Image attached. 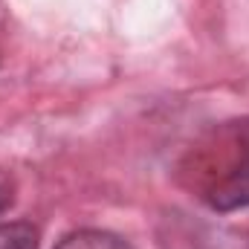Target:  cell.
<instances>
[{"label": "cell", "mask_w": 249, "mask_h": 249, "mask_svg": "<svg viewBox=\"0 0 249 249\" xmlns=\"http://www.w3.org/2000/svg\"><path fill=\"white\" fill-rule=\"evenodd\" d=\"M38 229L26 220L0 223V249H38Z\"/></svg>", "instance_id": "3"}, {"label": "cell", "mask_w": 249, "mask_h": 249, "mask_svg": "<svg viewBox=\"0 0 249 249\" xmlns=\"http://www.w3.org/2000/svg\"><path fill=\"white\" fill-rule=\"evenodd\" d=\"M209 206L217 212H238V209H249V142L244 145L241 160L209 188L206 194Z\"/></svg>", "instance_id": "1"}, {"label": "cell", "mask_w": 249, "mask_h": 249, "mask_svg": "<svg viewBox=\"0 0 249 249\" xmlns=\"http://www.w3.org/2000/svg\"><path fill=\"white\" fill-rule=\"evenodd\" d=\"M55 249H133L124 238L113 232H102V229H78L61 238V244Z\"/></svg>", "instance_id": "2"}, {"label": "cell", "mask_w": 249, "mask_h": 249, "mask_svg": "<svg viewBox=\"0 0 249 249\" xmlns=\"http://www.w3.org/2000/svg\"><path fill=\"white\" fill-rule=\"evenodd\" d=\"M9 203H12V191H9V186L0 180V212H6V209H9Z\"/></svg>", "instance_id": "4"}]
</instances>
